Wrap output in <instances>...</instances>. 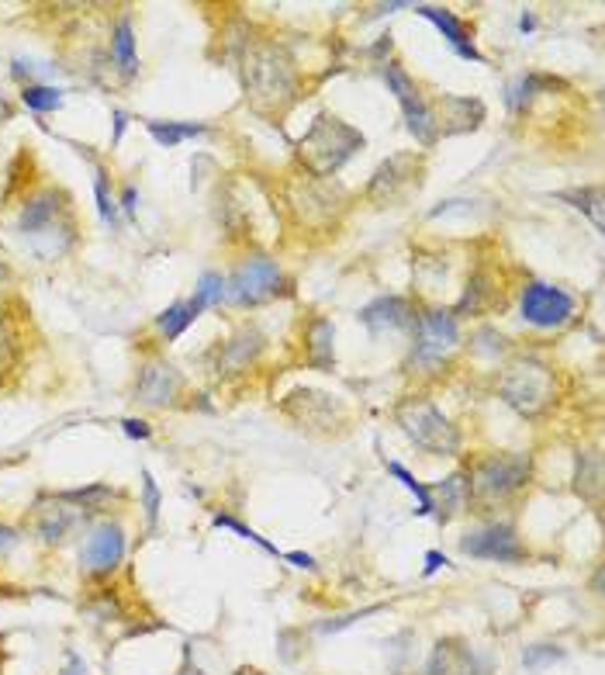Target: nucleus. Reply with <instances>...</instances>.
Instances as JSON below:
<instances>
[{
    "instance_id": "obj_33",
    "label": "nucleus",
    "mask_w": 605,
    "mask_h": 675,
    "mask_svg": "<svg viewBox=\"0 0 605 675\" xmlns=\"http://www.w3.org/2000/svg\"><path fill=\"white\" fill-rule=\"evenodd\" d=\"M547 84V80L543 77H533V73H529V77H516L509 84V90H505V104H509V111H526V104L533 101L536 97V87H543Z\"/></svg>"
},
{
    "instance_id": "obj_30",
    "label": "nucleus",
    "mask_w": 605,
    "mask_h": 675,
    "mask_svg": "<svg viewBox=\"0 0 605 675\" xmlns=\"http://www.w3.org/2000/svg\"><path fill=\"white\" fill-rule=\"evenodd\" d=\"M21 104L45 115V111H56L59 104H63V90L49 87V84H25L21 87Z\"/></svg>"
},
{
    "instance_id": "obj_46",
    "label": "nucleus",
    "mask_w": 605,
    "mask_h": 675,
    "mask_svg": "<svg viewBox=\"0 0 605 675\" xmlns=\"http://www.w3.org/2000/svg\"><path fill=\"white\" fill-rule=\"evenodd\" d=\"M536 28V18L533 14H523V18H519V32H533Z\"/></svg>"
},
{
    "instance_id": "obj_43",
    "label": "nucleus",
    "mask_w": 605,
    "mask_h": 675,
    "mask_svg": "<svg viewBox=\"0 0 605 675\" xmlns=\"http://www.w3.org/2000/svg\"><path fill=\"white\" fill-rule=\"evenodd\" d=\"M121 212L125 215H135V208H139V194H135V187H125V191H121Z\"/></svg>"
},
{
    "instance_id": "obj_5",
    "label": "nucleus",
    "mask_w": 605,
    "mask_h": 675,
    "mask_svg": "<svg viewBox=\"0 0 605 675\" xmlns=\"http://www.w3.org/2000/svg\"><path fill=\"white\" fill-rule=\"evenodd\" d=\"M395 419L402 426V433L412 440L415 447H422L426 454L436 457H453L460 450V430L436 409L429 399H408L395 409Z\"/></svg>"
},
{
    "instance_id": "obj_24",
    "label": "nucleus",
    "mask_w": 605,
    "mask_h": 675,
    "mask_svg": "<svg viewBox=\"0 0 605 675\" xmlns=\"http://www.w3.org/2000/svg\"><path fill=\"white\" fill-rule=\"evenodd\" d=\"M204 309L194 298H184V302H173L170 309L163 315H156V329L163 333V340H180V336L187 333V326H191L194 319H198Z\"/></svg>"
},
{
    "instance_id": "obj_14",
    "label": "nucleus",
    "mask_w": 605,
    "mask_h": 675,
    "mask_svg": "<svg viewBox=\"0 0 605 675\" xmlns=\"http://www.w3.org/2000/svg\"><path fill=\"white\" fill-rule=\"evenodd\" d=\"M360 322L374 336H381V333H402V329H415L419 315H415V309H412V302H408V298L381 295V298H374L370 305H363V309H360Z\"/></svg>"
},
{
    "instance_id": "obj_39",
    "label": "nucleus",
    "mask_w": 605,
    "mask_h": 675,
    "mask_svg": "<svg viewBox=\"0 0 605 675\" xmlns=\"http://www.w3.org/2000/svg\"><path fill=\"white\" fill-rule=\"evenodd\" d=\"M59 675H90V669H87V662H83L77 651L66 648V662H63V669H59Z\"/></svg>"
},
{
    "instance_id": "obj_23",
    "label": "nucleus",
    "mask_w": 605,
    "mask_h": 675,
    "mask_svg": "<svg viewBox=\"0 0 605 675\" xmlns=\"http://www.w3.org/2000/svg\"><path fill=\"white\" fill-rule=\"evenodd\" d=\"M111 59L121 70V77H135L139 73V56H135V32L132 21L118 18L115 28H111Z\"/></svg>"
},
{
    "instance_id": "obj_9",
    "label": "nucleus",
    "mask_w": 605,
    "mask_h": 675,
    "mask_svg": "<svg viewBox=\"0 0 605 675\" xmlns=\"http://www.w3.org/2000/svg\"><path fill=\"white\" fill-rule=\"evenodd\" d=\"M460 551L467 558H481V561H498V565H516V561L526 558V547L519 540L516 527L512 523H484V527H474L460 537Z\"/></svg>"
},
{
    "instance_id": "obj_35",
    "label": "nucleus",
    "mask_w": 605,
    "mask_h": 675,
    "mask_svg": "<svg viewBox=\"0 0 605 675\" xmlns=\"http://www.w3.org/2000/svg\"><path fill=\"white\" fill-rule=\"evenodd\" d=\"M194 302H198L201 309H211V305H222V302H225V277H222V274H215V270L201 274L198 288H194Z\"/></svg>"
},
{
    "instance_id": "obj_1",
    "label": "nucleus",
    "mask_w": 605,
    "mask_h": 675,
    "mask_svg": "<svg viewBox=\"0 0 605 675\" xmlns=\"http://www.w3.org/2000/svg\"><path fill=\"white\" fill-rule=\"evenodd\" d=\"M298 90V70L277 42H263L246 56V97L256 111H284Z\"/></svg>"
},
{
    "instance_id": "obj_15",
    "label": "nucleus",
    "mask_w": 605,
    "mask_h": 675,
    "mask_svg": "<svg viewBox=\"0 0 605 675\" xmlns=\"http://www.w3.org/2000/svg\"><path fill=\"white\" fill-rule=\"evenodd\" d=\"M80 509L70 506V502L63 499V495H42L39 502H35V513H32V527L35 534H39L45 544H59L66 534H70L73 527H77L80 520Z\"/></svg>"
},
{
    "instance_id": "obj_44",
    "label": "nucleus",
    "mask_w": 605,
    "mask_h": 675,
    "mask_svg": "<svg viewBox=\"0 0 605 675\" xmlns=\"http://www.w3.org/2000/svg\"><path fill=\"white\" fill-rule=\"evenodd\" d=\"M14 544H18V530L7 527V523H0V551H11Z\"/></svg>"
},
{
    "instance_id": "obj_10",
    "label": "nucleus",
    "mask_w": 605,
    "mask_h": 675,
    "mask_svg": "<svg viewBox=\"0 0 605 675\" xmlns=\"http://www.w3.org/2000/svg\"><path fill=\"white\" fill-rule=\"evenodd\" d=\"M519 312H523L529 326L561 329L574 315V298L564 288H557V284L529 281L523 288V298H519Z\"/></svg>"
},
{
    "instance_id": "obj_12",
    "label": "nucleus",
    "mask_w": 605,
    "mask_h": 675,
    "mask_svg": "<svg viewBox=\"0 0 605 675\" xmlns=\"http://www.w3.org/2000/svg\"><path fill=\"white\" fill-rule=\"evenodd\" d=\"M180 388H184V378L173 364L166 360H146L139 367V378H135V392L132 402L146 405V409H166V405L177 402Z\"/></svg>"
},
{
    "instance_id": "obj_22",
    "label": "nucleus",
    "mask_w": 605,
    "mask_h": 675,
    "mask_svg": "<svg viewBox=\"0 0 605 675\" xmlns=\"http://www.w3.org/2000/svg\"><path fill=\"white\" fill-rule=\"evenodd\" d=\"M498 291H495V277L488 274V270H478V274H471V281H467L464 288V298L457 302V312L460 315H484L495 305Z\"/></svg>"
},
{
    "instance_id": "obj_7",
    "label": "nucleus",
    "mask_w": 605,
    "mask_h": 675,
    "mask_svg": "<svg viewBox=\"0 0 605 675\" xmlns=\"http://www.w3.org/2000/svg\"><path fill=\"white\" fill-rule=\"evenodd\" d=\"M284 291V270L277 267V260L270 257H249L232 270V277L225 281V302L232 305H260L267 298Z\"/></svg>"
},
{
    "instance_id": "obj_19",
    "label": "nucleus",
    "mask_w": 605,
    "mask_h": 675,
    "mask_svg": "<svg viewBox=\"0 0 605 675\" xmlns=\"http://www.w3.org/2000/svg\"><path fill=\"white\" fill-rule=\"evenodd\" d=\"M305 360H308V367H315V371H332V364H336V329H332V322L325 319V315L308 322Z\"/></svg>"
},
{
    "instance_id": "obj_37",
    "label": "nucleus",
    "mask_w": 605,
    "mask_h": 675,
    "mask_svg": "<svg viewBox=\"0 0 605 675\" xmlns=\"http://www.w3.org/2000/svg\"><path fill=\"white\" fill-rule=\"evenodd\" d=\"M561 658H564V651L557 648V644H533V648L523 651V665H526L529 672L547 669V665L561 662Z\"/></svg>"
},
{
    "instance_id": "obj_8",
    "label": "nucleus",
    "mask_w": 605,
    "mask_h": 675,
    "mask_svg": "<svg viewBox=\"0 0 605 675\" xmlns=\"http://www.w3.org/2000/svg\"><path fill=\"white\" fill-rule=\"evenodd\" d=\"M422 184V156L415 153H395L374 170L367 184V201L374 205H402L412 191Z\"/></svg>"
},
{
    "instance_id": "obj_42",
    "label": "nucleus",
    "mask_w": 605,
    "mask_h": 675,
    "mask_svg": "<svg viewBox=\"0 0 605 675\" xmlns=\"http://www.w3.org/2000/svg\"><path fill=\"white\" fill-rule=\"evenodd\" d=\"M450 565V558H446L443 551H429L426 554V568H422V575H433V572H440V568H446Z\"/></svg>"
},
{
    "instance_id": "obj_47",
    "label": "nucleus",
    "mask_w": 605,
    "mask_h": 675,
    "mask_svg": "<svg viewBox=\"0 0 605 675\" xmlns=\"http://www.w3.org/2000/svg\"><path fill=\"white\" fill-rule=\"evenodd\" d=\"M4 281H7V267L0 264V284H4Z\"/></svg>"
},
{
    "instance_id": "obj_6",
    "label": "nucleus",
    "mask_w": 605,
    "mask_h": 675,
    "mask_svg": "<svg viewBox=\"0 0 605 675\" xmlns=\"http://www.w3.org/2000/svg\"><path fill=\"white\" fill-rule=\"evenodd\" d=\"M457 343H460V329H457L453 312L433 309V312L419 315V322H415V347H412L408 364L419 367L422 374H433V371H440L446 364V357L457 350Z\"/></svg>"
},
{
    "instance_id": "obj_17",
    "label": "nucleus",
    "mask_w": 605,
    "mask_h": 675,
    "mask_svg": "<svg viewBox=\"0 0 605 675\" xmlns=\"http://www.w3.org/2000/svg\"><path fill=\"white\" fill-rule=\"evenodd\" d=\"M415 14L426 18V21H433V25L440 28V35L446 39V45H450L460 59L484 63V56L478 52V45H474V35H471V28H467V21H460L453 11H446V7H433V4H419L415 7Z\"/></svg>"
},
{
    "instance_id": "obj_25",
    "label": "nucleus",
    "mask_w": 605,
    "mask_h": 675,
    "mask_svg": "<svg viewBox=\"0 0 605 675\" xmlns=\"http://www.w3.org/2000/svg\"><path fill=\"white\" fill-rule=\"evenodd\" d=\"M405 125H408V132L415 135V142L419 146H433L436 139H440V122H436V111L429 108L426 101H412V104H405Z\"/></svg>"
},
{
    "instance_id": "obj_36",
    "label": "nucleus",
    "mask_w": 605,
    "mask_h": 675,
    "mask_svg": "<svg viewBox=\"0 0 605 675\" xmlns=\"http://www.w3.org/2000/svg\"><path fill=\"white\" fill-rule=\"evenodd\" d=\"M94 198H97V212L108 225H118V201L111 198V187H108V174L97 170L94 174Z\"/></svg>"
},
{
    "instance_id": "obj_13",
    "label": "nucleus",
    "mask_w": 605,
    "mask_h": 675,
    "mask_svg": "<svg viewBox=\"0 0 605 675\" xmlns=\"http://www.w3.org/2000/svg\"><path fill=\"white\" fill-rule=\"evenodd\" d=\"M284 412L301 430H336V426H343L339 402L332 399V395L312 392V388H298V392L284 402Z\"/></svg>"
},
{
    "instance_id": "obj_40",
    "label": "nucleus",
    "mask_w": 605,
    "mask_h": 675,
    "mask_svg": "<svg viewBox=\"0 0 605 675\" xmlns=\"http://www.w3.org/2000/svg\"><path fill=\"white\" fill-rule=\"evenodd\" d=\"M121 430H125V437H132V440H149V437H153V430H149L142 419H121Z\"/></svg>"
},
{
    "instance_id": "obj_3",
    "label": "nucleus",
    "mask_w": 605,
    "mask_h": 675,
    "mask_svg": "<svg viewBox=\"0 0 605 675\" xmlns=\"http://www.w3.org/2000/svg\"><path fill=\"white\" fill-rule=\"evenodd\" d=\"M498 395L505 399V405L519 412V416H540L543 409H550L557 395V378L543 360L533 357H519L498 378Z\"/></svg>"
},
{
    "instance_id": "obj_20",
    "label": "nucleus",
    "mask_w": 605,
    "mask_h": 675,
    "mask_svg": "<svg viewBox=\"0 0 605 675\" xmlns=\"http://www.w3.org/2000/svg\"><path fill=\"white\" fill-rule=\"evenodd\" d=\"M484 118V104L474 97H443V115H436L443 132H467L478 129Z\"/></svg>"
},
{
    "instance_id": "obj_38",
    "label": "nucleus",
    "mask_w": 605,
    "mask_h": 675,
    "mask_svg": "<svg viewBox=\"0 0 605 675\" xmlns=\"http://www.w3.org/2000/svg\"><path fill=\"white\" fill-rule=\"evenodd\" d=\"M160 489H156L153 475L149 471H142V509H146V523L149 527H156V516H160Z\"/></svg>"
},
{
    "instance_id": "obj_16",
    "label": "nucleus",
    "mask_w": 605,
    "mask_h": 675,
    "mask_svg": "<svg viewBox=\"0 0 605 675\" xmlns=\"http://www.w3.org/2000/svg\"><path fill=\"white\" fill-rule=\"evenodd\" d=\"M426 675H491V669L464 641H440L429 655Z\"/></svg>"
},
{
    "instance_id": "obj_11",
    "label": "nucleus",
    "mask_w": 605,
    "mask_h": 675,
    "mask_svg": "<svg viewBox=\"0 0 605 675\" xmlns=\"http://www.w3.org/2000/svg\"><path fill=\"white\" fill-rule=\"evenodd\" d=\"M125 558V530L118 523L104 520L87 534L80 547V568L94 579H108Z\"/></svg>"
},
{
    "instance_id": "obj_2",
    "label": "nucleus",
    "mask_w": 605,
    "mask_h": 675,
    "mask_svg": "<svg viewBox=\"0 0 605 675\" xmlns=\"http://www.w3.org/2000/svg\"><path fill=\"white\" fill-rule=\"evenodd\" d=\"M363 142L367 139L360 129L322 111V115H315L312 129L298 139V156L312 177H332L346 160H353L357 149H363Z\"/></svg>"
},
{
    "instance_id": "obj_21",
    "label": "nucleus",
    "mask_w": 605,
    "mask_h": 675,
    "mask_svg": "<svg viewBox=\"0 0 605 675\" xmlns=\"http://www.w3.org/2000/svg\"><path fill=\"white\" fill-rule=\"evenodd\" d=\"M471 502V492H467V475L464 471H453L450 478H443L440 489L433 495V513L440 523H450L453 516L460 513V509Z\"/></svg>"
},
{
    "instance_id": "obj_27",
    "label": "nucleus",
    "mask_w": 605,
    "mask_h": 675,
    "mask_svg": "<svg viewBox=\"0 0 605 675\" xmlns=\"http://www.w3.org/2000/svg\"><path fill=\"white\" fill-rule=\"evenodd\" d=\"M70 506H77L80 513H104L111 502L118 499V492L111 485H87V489H73V492H59Z\"/></svg>"
},
{
    "instance_id": "obj_34",
    "label": "nucleus",
    "mask_w": 605,
    "mask_h": 675,
    "mask_svg": "<svg viewBox=\"0 0 605 675\" xmlns=\"http://www.w3.org/2000/svg\"><path fill=\"white\" fill-rule=\"evenodd\" d=\"M564 201H571L578 212H585L588 219L602 229V187H581V191H564Z\"/></svg>"
},
{
    "instance_id": "obj_29",
    "label": "nucleus",
    "mask_w": 605,
    "mask_h": 675,
    "mask_svg": "<svg viewBox=\"0 0 605 675\" xmlns=\"http://www.w3.org/2000/svg\"><path fill=\"white\" fill-rule=\"evenodd\" d=\"M388 471L405 485L408 492L415 495V499H419V509H415V513H419V516H433V489H429V485H422L419 478H415L412 471H408L405 464H398V461H388Z\"/></svg>"
},
{
    "instance_id": "obj_31",
    "label": "nucleus",
    "mask_w": 605,
    "mask_h": 675,
    "mask_svg": "<svg viewBox=\"0 0 605 675\" xmlns=\"http://www.w3.org/2000/svg\"><path fill=\"white\" fill-rule=\"evenodd\" d=\"M384 84H388L391 94L398 97V104H402V108L422 97L419 87H415V80L402 70V63H384Z\"/></svg>"
},
{
    "instance_id": "obj_26",
    "label": "nucleus",
    "mask_w": 605,
    "mask_h": 675,
    "mask_svg": "<svg viewBox=\"0 0 605 675\" xmlns=\"http://www.w3.org/2000/svg\"><path fill=\"white\" fill-rule=\"evenodd\" d=\"M574 489L581 499H599L602 492V461L595 450H581L578 454V475H574Z\"/></svg>"
},
{
    "instance_id": "obj_28",
    "label": "nucleus",
    "mask_w": 605,
    "mask_h": 675,
    "mask_svg": "<svg viewBox=\"0 0 605 675\" xmlns=\"http://www.w3.org/2000/svg\"><path fill=\"white\" fill-rule=\"evenodd\" d=\"M149 135H153L160 146L173 149L187 139H198V135L208 132V125H194V122H146Z\"/></svg>"
},
{
    "instance_id": "obj_18",
    "label": "nucleus",
    "mask_w": 605,
    "mask_h": 675,
    "mask_svg": "<svg viewBox=\"0 0 605 675\" xmlns=\"http://www.w3.org/2000/svg\"><path fill=\"white\" fill-rule=\"evenodd\" d=\"M263 333L256 326H239L236 333L225 340L222 354H218V371L225 374H239L249 371V364H256V357L263 354Z\"/></svg>"
},
{
    "instance_id": "obj_4",
    "label": "nucleus",
    "mask_w": 605,
    "mask_h": 675,
    "mask_svg": "<svg viewBox=\"0 0 605 675\" xmlns=\"http://www.w3.org/2000/svg\"><path fill=\"white\" fill-rule=\"evenodd\" d=\"M529 475H533L529 454H488L467 471V492L474 502L495 506V502H505L519 489H526Z\"/></svg>"
},
{
    "instance_id": "obj_32",
    "label": "nucleus",
    "mask_w": 605,
    "mask_h": 675,
    "mask_svg": "<svg viewBox=\"0 0 605 675\" xmlns=\"http://www.w3.org/2000/svg\"><path fill=\"white\" fill-rule=\"evenodd\" d=\"M211 523H215L218 530H232V534H239L242 540H249V544H256L263 554H270V558H281V551H277V547L270 544L267 537H260L253 527H246V523H239L236 516H229V513H215V516H211Z\"/></svg>"
},
{
    "instance_id": "obj_45",
    "label": "nucleus",
    "mask_w": 605,
    "mask_h": 675,
    "mask_svg": "<svg viewBox=\"0 0 605 675\" xmlns=\"http://www.w3.org/2000/svg\"><path fill=\"white\" fill-rule=\"evenodd\" d=\"M125 125H128V115L125 111H115V139H111V146H118L121 135H125Z\"/></svg>"
},
{
    "instance_id": "obj_41",
    "label": "nucleus",
    "mask_w": 605,
    "mask_h": 675,
    "mask_svg": "<svg viewBox=\"0 0 605 675\" xmlns=\"http://www.w3.org/2000/svg\"><path fill=\"white\" fill-rule=\"evenodd\" d=\"M281 558L291 561L294 568H305V572H315V558H312V554H305V551H287V554H281Z\"/></svg>"
}]
</instances>
